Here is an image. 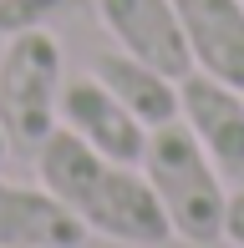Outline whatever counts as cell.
<instances>
[{"label":"cell","mask_w":244,"mask_h":248,"mask_svg":"<svg viewBox=\"0 0 244 248\" xmlns=\"http://www.w3.org/2000/svg\"><path fill=\"white\" fill-rule=\"evenodd\" d=\"M87 238L92 233L56 193L0 177V248H82Z\"/></svg>","instance_id":"cell-8"},{"label":"cell","mask_w":244,"mask_h":248,"mask_svg":"<svg viewBox=\"0 0 244 248\" xmlns=\"http://www.w3.org/2000/svg\"><path fill=\"white\" fill-rule=\"evenodd\" d=\"M92 76H97V81H102L148 132L178 117V81L163 76V71H153L148 61H138V56H127V51H102V56L92 61Z\"/></svg>","instance_id":"cell-9"},{"label":"cell","mask_w":244,"mask_h":248,"mask_svg":"<svg viewBox=\"0 0 244 248\" xmlns=\"http://www.w3.org/2000/svg\"><path fill=\"white\" fill-rule=\"evenodd\" d=\"M138 167L148 177V187L158 193L163 213H168L173 238H183L193 248L224 243V208H229L224 177L209 162V152L198 147V137L183 127V117L148 132V147H142Z\"/></svg>","instance_id":"cell-2"},{"label":"cell","mask_w":244,"mask_h":248,"mask_svg":"<svg viewBox=\"0 0 244 248\" xmlns=\"http://www.w3.org/2000/svg\"><path fill=\"white\" fill-rule=\"evenodd\" d=\"M193 71L244 92V0H173Z\"/></svg>","instance_id":"cell-7"},{"label":"cell","mask_w":244,"mask_h":248,"mask_svg":"<svg viewBox=\"0 0 244 248\" xmlns=\"http://www.w3.org/2000/svg\"><path fill=\"white\" fill-rule=\"evenodd\" d=\"M178 117L219 167V177L244 187V92L204 71H188L178 81Z\"/></svg>","instance_id":"cell-4"},{"label":"cell","mask_w":244,"mask_h":248,"mask_svg":"<svg viewBox=\"0 0 244 248\" xmlns=\"http://www.w3.org/2000/svg\"><path fill=\"white\" fill-rule=\"evenodd\" d=\"M56 122L71 127L87 147H97L102 157H112V162H127V167L142 162L148 127H142V122L132 117L102 81H97V76H71V81H61Z\"/></svg>","instance_id":"cell-6"},{"label":"cell","mask_w":244,"mask_h":248,"mask_svg":"<svg viewBox=\"0 0 244 248\" xmlns=\"http://www.w3.org/2000/svg\"><path fill=\"white\" fill-rule=\"evenodd\" d=\"M10 152H16V147H10V137H5V127H0V162H5Z\"/></svg>","instance_id":"cell-12"},{"label":"cell","mask_w":244,"mask_h":248,"mask_svg":"<svg viewBox=\"0 0 244 248\" xmlns=\"http://www.w3.org/2000/svg\"><path fill=\"white\" fill-rule=\"evenodd\" d=\"M31 157H36L41 187L56 193L82 218L87 233H97L107 243H122V248H163L173 238L168 213H163L158 193L148 187L142 167L102 157L71 127H56Z\"/></svg>","instance_id":"cell-1"},{"label":"cell","mask_w":244,"mask_h":248,"mask_svg":"<svg viewBox=\"0 0 244 248\" xmlns=\"http://www.w3.org/2000/svg\"><path fill=\"white\" fill-rule=\"evenodd\" d=\"M61 81H66V56L51 26L20 31L5 41V51H0V127L16 152H36L61 127L56 122Z\"/></svg>","instance_id":"cell-3"},{"label":"cell","mask_w":244,"mask_h":248,"mask_svg":"<svg viewBox=\"0 0 244 248\" xmlns=\"http://www.w3.org/2000/svg\"><path fill=\"white\" fill-rule=\"evenodd\" d=\"M76 0H0V36H20V31H41L56 16H66Z\"/></svg>","instance_id":"cell-10"},{"label":"cell","mask_w":244,"mask_h":248,"mask_svg":"<svg viewBox=\"0 0 244 248\" xmlns=\"http://www.w3.org/2000/svg\"><path fill=\"white\" fill-rule=\"evenodd\" d=\"M224 243H229V248H244V187L229 193V208H224Z\"/></svg>","instance_id":"cell-11"},{"label":"cell","mask_w":244,"mask_h":248,"mask_svg":"<svg viewBox=\"0 0 244 248\" xmlns=\"http://www.w3.org/2000/svg\"><path fill=\"white\" fill-rule=\"evenodd\" d=\"M97 20L107 26V36L117 41V51L148 61L153 71L183 81L193 71L188 56V36L173 0H97Z\"/></svg>","instance_id":"cell-5"}]
</instances>
